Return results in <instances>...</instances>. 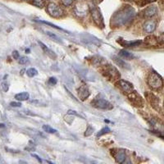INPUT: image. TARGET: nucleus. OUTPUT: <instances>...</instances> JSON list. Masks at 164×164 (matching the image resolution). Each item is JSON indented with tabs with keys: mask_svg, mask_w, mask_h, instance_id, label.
Masks as SVG:
<instances>
[{
	"mask_svg": "<svg viewBox=\"0 0 164 164\" xmlns=\"http://www.w3.org/2000/svg\"><path fill=\"white\" fill-rule=\"evenodd\" d=\"M113 59H114V61L116 62V63L117 64V65L121 66V67H123V68L127 67V66H128L127 64H126V62H125L124 61H122V60L119 59L118 57H113Z\"/></svg>",
	"mask_w": 164,
	"mask_h": 164,
	"instance_id": "obj_16",
	"label": "nucleus"
},
{
	"mask_svg": "<svg viewBox=\"0 0 164 164\" xmlns=\"http://www.w3.org/2000/svg\"><path fill=\"white\" fill-rule=\"evenodd\" d=\"M119 43L122 46H125V47H136V46H138L139 44H140L141 41L140 40H138V41H126V40H122L121 42L119 41Z\"/></svg>",
	"mask_w": 164,
	"mask_h": 164,
	"instance_id": "obj_13",
	"label": "nucleus"
},
{
	"mask_svg": "<svg viewBox=\"0 0 164 164\" xmlns=\"http://www.w3.org/2000/svg\"><path fill=\"white\" fill-rule=\"evenodd\" d=\"M92 104L93 107L100 108V109H112L113 108V106L110 103L103 99H94L92 102Z\"/></svg>",
	"mask_w": 164,
	"mask_h": 164,
	"instance_id": "obj_5",
	"label": "nucleus"
},
{
	"mask_svg": "<svg viewBox=\"0 0 164 164\" xmlns=\"http://www.w3.org/2000/svg\"><path fill=\"white\" fill-rule=\"evenodd\" d=\"M118 85L122 90L126 92V93H130L133 91V85L130 84V82L126 81L124 80H120L118 81Z\"/></svg>",
	"mask_w": 164,
	"mask_h": 164,
	"instance_id": "obj_6",
	"label": "nucleus"
},
{
	"mask_svg": "<svg viewBox=\"0 0 164 164\" xmlns=\"http://www.w3.org/2000/svg\"><path fill=\"white\" fill-rule=\"evenodd\" d=\"M12 56H13V57H14L15 59H19V53L17 51H13V53H12Z\"/></svg>",
	"mask_w": 164,
	"mask_h": 164,
	"instance_id": "obj_29",
	"label": "nucleus"
},
{
	"mask_svg": "<svg viewBox=\"0 0 164 164\" xmlns=\"http://www.w3.org/2000/svg\"><path fill=\"white\" fill-rule=\"evenodd\" d=\"M93 132V128L92 127V126H89V127L87 128V130H86V132H85V136H90V135H92Z\"/></svg>",
	"mask_w": 164,
	"mask_h": 164,
	"instance_id": "obj_23",
	"label": "nucleus"
},
{
	"mask_svg": "<svg viewBox=\"0 0 164 164\" xmlns=\"http://www.w3.org/2000/svg\"><path fill=\"white\" fill-rule=\"evenodd\" d=\"M30 98V94L27 92H22V93H19L15 95V99L19 101H26Z\"/></svg>",
	"mask_w": 164,
	"mask_h": 164,
	"instance_id": "obj_14",
	"label": "nucleus"
},
{
	"mask_svg": "<svg viewBox=\"0 0 164 164\" xmlns=\"http://www.w3.org/2000/svg\"><path fill=\"white\" fill-rule=\"evenodd\" d=\"M144 31L147 33H152L155 31L156 29V23L153 21H147L144 23L143 26Z\"/></svg>",
	"mask_w": 164,
	"mask_h": 164,
	"instance_id": "obj_9",
	"label": "nucleus"
},
{
	"mask_svg": "<svg viewBox=\"0 0 164 164\" xmlns=\"http://www.w3.org/2000/svg\"><path fill=\"white\" fill-rule=\"evenodd\" d=\"M47 11H48V14L55 18L61 17L63 15V10L57 4L54 3H48V7H47Z\"/></svg>",
	"mask_w": 164,
	"mask_h": 164,
	"instance_id": "obj_4",
	"label": "nucleus"
},
{
	"mask_svg": "<svg viewBox=\"0 0 164 164\" xmlns=\"http://www.w3.org/2000/svg\"><path fill=\"white\" fill-rule=\"evenodd\" d=\"M109 131H110V129H109L108 127L103 128L102 130H100L99 133L97 134V136H98V137H99V136H103V135H104V134L108 133Z\"/></svg>",
	"mask_w": 164,
	"mask_h": 164,
	"instance_id": "obj_21",
	"label": "nucleus"
},
{
	"mask_svg": "<svg viewBox=\"0 0 164 164\" xmlns=\"http://www.w3.org/2000/svg\"><path fill=\"white\" fill-rule=\"evenodd\" d=\"M32 156H34V157H35V158H36V159H38V160H39V161L40 162H42V160H41V159H40V158H39V157H38V156H37V155H34V154H32Z\"/></svg>",
	"mask_w": 164,
	"mask_h": 164,
	"instance_id": "obj_30",
	"label": "nucleus"
},
{
	"mask_svg": "<svg viewBox=\"0 0 164 164\" xmlns=\"http://www.w3.org/2000/svg\"><path fill=\"white\" fill-rule=\"evenodd\" d=\"M157 12H158V8L156 6H149L144 10V16L146 17H152L155 16Z\"/></svg>",
	"mask_w": 164,
	"mask_h": 164,
	"instance_id": "obj_11",
	"label": "nucleus"
},
{
	"mask_svg": "<svg viewBox=\"0 0 164 164\" xmlns=\"http://www.w3.org/2000/svg\"><path fill=\"white\" fill-rule=\"evenodd\" d=\"M39 44H40V46H41V48H43V50L45 52V54L48 55V57H50L51 58H53V59H54V58H56L57 57V55L55 54H54V51H52L51 49H49V48L47 47V46L45 45V44H44L42 42H39Z\"/></svg>",
	"mask_w": 164,
	"mask_h": 164,
	"instance_id": "obj_12",
	"label": "nucleus"
},
{
	"mask_svg": "<svg viewBox=\"0 0 164 164\" xmlns=\"http://www.w3.org/2000/svg\"><path fill=\"white\" fill-rule=\"evenodd\" d=\"M148 84L153 90H159V89L162 87L163 81H162V77L159 76V74L156 73V72H153V73L150 74V76L149 77Z\"/></svg>",
	"mask_w": 164,
	"mask_h": 164,
	"instance_id": "obj_2",
	"label": "nucleus"
},
{
	"mask_svg": "<svg viewBox=\"0 0 164 164\" xmlns=\"http://www.w3.org/2000/svg\"><path fill=\"white\" fill-rule=\"evenodd\" d=\"M26 74H27L28 77H34L38 74V71H37L36 69H34V68H30V69H28L26 71Z\"/></svg>",
	"mask_w": 164,
	"mask_h": 164,
	"instance_id": "obj_17",
	"label": "nucleus"
},
{
	"mask_svg": "<svg viewBox=\"0 0 164 164\" xmlns=\"http://www.w3.org/2000/svg\"><path fill=\"white\" fill-rule=\"evenodd\" d=\"M10 105H11V107H13V108H19V107L21 106V103L17 102H11V103H10Z\"/></svg>",
	"mask_w": 164,
	"mask_h": 164,
	"instance_id": "obj_27",
	"label": "nucleus"
},
{
	"mask_svg": "<svg viewBox=\"0 0 164 164\" xmlns=\"http://www.w3.org/2000/svg\"><path fill=\"white\" fill-rule=\"evenodd\" d=\"M90 12L92 15L93 22L96 24L97 26L99 27H103V20L101 12L99 11V9L95 7V6H91L90 7Z\"/></svg>",
	"mask_w": 164,
	"mask_h": 164,
	"instance_id": "obj_3",
	"label": "nucleus"
},
{
	"mask_svg": "<svg viewBox=\"0 0 164 164\" xmlns=\"http://www.w3.org/2000/svg\"><path fill=\"white\" fill-rule=\"evenodd\" d=\"M78 95H79L80 99H81V100H85V99H86L89 97L90 92H89L88 88L85 85H81L79 88V90H78Z\"/></svg>",
	"mask_w": 164,
	"mask_h": 164,
	"instance_id": "obj_10",
	"label": "nucleus"
},
{
	"mask_svg": "<svg viewBox=\"0 0 164 164\" xmlns=\"http://www.w3.org/2000/svg\"><path fill=\"white\" fill-rule=\"evenodd\" d=\"M43 23H44V24H47V25H48V26H51L52 27H54V28H56V29H58V30H62V31H63L62 28H59V27H57V26H55V25H53V24H51V23H49V22H47V21H42Z\"/></svg>",
	"mask_w": 164,
	"mask_h": 164,
	"instance_id": "obj_28",
	"label": "nucleus"
},
{
	"mask_svg": "<svg viewBox=\"0 0 164 164\" xmlns=\"http://www.w3.org/2000/svg\"><path fill=\"white\" fill-rule=\"evenodd\" d=\"M28 62L29 60L26 57H21L20 59H19V63H20V64H26Z\"/></svg>",
	"mask_w": 164,
	"mask_h": 164,
	"instance_id": "obj_24",
	"label": "nucleus"
},
{
	"mask_svg": "<svg viewBox=\"0 0 164 164\" xmlns=\"http://www.w3.org/2000/svg\"><path fill=\"white\" fill-rule=\"evenodd\" d=\"M135 15H136V11L132 7L130 6L126 7L113 15L111 24L115 27L126 26L133 19Z\"/></svg>",
	"mask_w": 164,
	"mask_h": 164,
	"instance_id": "obj_1",
	"label": "nucleus"
},
{
	"mask_svg": "<svg viewBox=\"0 0 164 164\" xmlns=\"http://www.w3.org/2000/svg\"><path fill=\"white\" fill-rule=\"evenodd\" d=\"M48 84H50L52 85H54L57 84V79L56 78H54V77H51V78H49L48 80Z\"/></svg>",
	"mask_w": 164,
	"mask_h": 164,
	"instance_id": "obj_26",
	"label": "nucleus"
},
{
	"mask_svg": "<svg viewBox=\"0 0 164 164\" xmlns=\"http://www.w3.org/2000/svg\"><path fill=\"white\" fill-rule=\"evenodd\" d=\"M2 88H3V91H5V92H7V91L8 90V84L7 83V82H3L2 83Z\"/></svg>",
	"mask_w": 164,
	"mask_h": 164,
	"instance_id": "obj_25",
	"label": "nucleus"
},
{
	"mask_svg": "<svg viewBox=\"0 0 164 164\" xmlns=\"http://www.w3.org/2000/svg\"><path fill=\"white\" fill-rule=\"evenodd\" d=\"M113 155L114 156L116 162H118V163H122L126 160V153H125L124 150L118 149L116 151L114 150L113 152Z\"/></svg>",
	"mask_w": 164,
	"mask_h": 164,
	"instance_id": "obj_7",
	"label": "nucleus"
},
{
	"mask_svg": "<svg viewBox=\"0 0 164 164\" xmlns=\"http://www.w3.org/2000/svg\"><path fill=\"white\" fill-rule=\"evenodd\" d=\"M43 129H44V131L48 132V133L54 134L57 132V130H55V129H53V128H52L50 126H48V125H44V126H43Z\"/></svg>",
	"mask_w": 164,
	"mask_h": 164,
	"instance_id": "obj_18",
	"label": "nucleus"
},
{
	"mask_svg": "<svg viewBox=\"0 0 164 164\" xmlns=\"http://www.w3.org/2000/svg\"><path fill=\"white\" fill-rule=\"evenodd\" d=\"M46 33H47V34H48V36L50 37V38H52L54 40H55L57 42H61V40H60L59 37L57 36V35H56L55 34L52 33V32H49V31H47Z\"/></svg>",
	"mask_w": 164,
	"mask_h": 164,
	"instance_id": "obj_20",
	"label": "nucleus"
},
{
	"mask_svg": "<svg viewBox=\"0 0 164 164\" xmlns=\"http://www.w3.org/2000/svg\"><path fill=\"white\" fill-rule=\"evenodd\" d=\"M153 1H155V0H148V2H153Z\"/></svg>",
	"mask_w": 164,
	"mask_h": 164,
	"instance_id": "obj_31",
	"label": "nucleus"
},
{
	"mask_svg": "<svg viewBox=\"0 0 164 164\" xmlns=\"http://www.w3.org/2000/svg\"><path fill=\"white\" fill-rule=\"evenodd\" d=\"M32 3H33L34 6L40 8H44V0H33Z\"/></svg>",
	"mask_w": 164,
	"mask_h": 164,
	"instance_id": "obj_19",
	"label": "nucleus"
},
{
	"mask_svg": "<svg viewBox=\"0 0 164 164\" xmlns=\"http://www.w3.org/2000/svg\"><path fill=\"white\" fill-rule=\"evenodd\" d=\"M62 2V4L65 7H69L71 6L72 3H73L74 0H61Z\"/></svg>",
	"mask_w": 164,
	"mask_h": 164,
	"instance_id": "obj_22",
	"label": "nucleus"
},
{
	"mask_svg": "<svg viewBox=\"0 0 164 164\" xmlns=\"http://www.w3.org/2000/svg\"><path fill=\"white\" fill-rule=\"evenodd\" d=\"M106 75L111 79H119L120 78V74L118 73V71L116 70L114 67H108L106 69Z\"/></svg>",
	"mask_w": 164,
	"mask_h": 164,
	"instance_id": "obj_8",
	"label": "nucleus"
},
{
	"mask_svg": "<svg viewBox=\"0 0 164 164\" xmlns=\"http://www.w3.org/2000/svg\"><path fill=\"white\" fill-rule=\"evenodd\" d=\"M119 54H120L122 57H123L127 58V59H130V58L134 57V55H132V54H130V53H129L128 51H126V50H121L120 53H119Z\"/></svg>",
	"mask_w": 164,
	"mask_h": 164,
	"instance_id": "obj_15",
	"label": "nucleus"
}]
</instances>
